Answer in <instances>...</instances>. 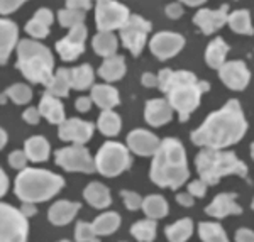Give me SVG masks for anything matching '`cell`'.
<instances>
[{"instance_id": "obj_1", "label": "cell", "mask_w": 254, "mask_h": 242, "mask_svg": "<svg viewBox=\"0 0 254 242\" xmlns=\"http://www.w3.org/2000/svg\"><path fill=\"white\" fill-rule=\"evenodd\" d=\"M246 130L248 122L239 102L229 100L222 109L210 114L207 121L191 132V141L196 146L222 149L239 142L244 137Z\"/></svg>"}, {"instance_id": "obj_2", "label": "cell", "mask_w": 254, "mask_h": 242, "mask_svg": "<svg viewBox=\"0 0 254 242\" xmlns=\"http://www.w3.org/2000/svg\"><path fill=\"white\" fill-rule=\"evenodd\" d=\"M158 87L168 95V102L180 116V121L187 122L191 112L200 105V98L208 92L207 81H198L190 71L161 69L158 76Z\"/></svg>"}, {"instance_id": "obj_3", "label": "cell", "mask_w": 254, "mask_h": 242, "mask_svg": "<svg viewBox=\"0 0 254 242\" xmlns=\"http://www.w3.org/2000/svg\"><path fill=\"white\" fill-rule=\"evenodd\" d=\"M151 180L161 188L178 190L188 180L190 171L187 165V154L178 139L168 137L159 144L151 165Z\"/></svg>"}, {"instance_id": "obj_4", "label": "cell", "mask_w": 254, "mask_h": 242, "mask_svg": "<svg viewBox=\"0 0 254 242\" xmlns=\"http://www.w3.org/2000/svg\"><path fill=\"white\" fill-rule=\"evenodd\" d=\"M64 186V180L46 170L24 168L15 180V195L22 202H46Z\"/></svg>"}, {"instance_id": "obj_5", "label": "cell", "mask_w": 254, "mask_h": 242, "mask_svg": "<svg viewBox=\"0 0 254 242\" xmlns=\"http://www.w3.org/2000/svg\"><path fill=\"white\" fill-rule=\"evenodd\" d=\"M53 60L51 51L41 43L24 39L17 44V68L31 83H41L48 87L53 80Z\"/></svg>"}, {"instance_id": "obj_6", "label": "cell", "mask_w": 254, "mask_h": 242, "mask_svg": "<svg viewBox=\"0 0 254 242\" xmlns=\"http://www.w3.org/2000/svg\"><path fill=\"white\" fill-rule=\"evenodd\" d=\"M196 171L207 184H217L225 175H237L241 178L248 176V166L231 151H219L205 147L195 158Z\"/></svg>"}, {"instance_id": "obj_7", "label": "cell", "mask_w": 254, "mask_h": 242, "mask_svg": "<svg viewBox=\"0 0 254 242\" xmlns=\"http://www.w3.org/2000/svg\"><path fill=\"white\" fill-rule=\"evenodd\" d=\"M130 165H132V158L129 154V149L126 146L112 141L105 142L98 149L95 158V166L98 173L107 176V178L124 173L126 170H129Z\"/></svg>"}, {"instance_id": "obj_8", "label": "cell", "mask_w": 254, "mask_h": 242, "mask_svg": "<svg viewBox=\"0 0 254 242\" xmlns=\"http://www.w3.org/2000/svg\"><path fill=\"white\" fill-rule=\"evenodd\" d=\"M0 217H2V234H0V239L3 242H22L27 239V232H29L27 219L29 217L24 215L22 210L10 207L9 203H2Z\"/></svg>"}, {"instance_id": "obj_9", "label": "cell", "mask_w": 254, "mask_h": 242, "mask_svg": "<svg viewBox=\"0 0 254 242\" xmlns=\"http://www.w3.org/2000/svg\"><path fill=\"white\" fill-rule=\"evenodd\" d=\"M56 165L64 168L66 171H81V173H93L97 170L95 161L92 159L87 147L83 144H73L63 147L55 153Z\"/></svg>"}, {"instance_id": "obj_10", "label": "cell", "mask_w": 254, "mask_h": 242, "mask_svg": "<svg viewBox=\"0 0 254 242\" xmlns=\"http://www.w3.org/2000/svg\"><path fill=\"white\" fill-rule=\"evenodd\" d=\"M129 17V10L122 3L116 2V0H97L95 19L98 31L121 29Z\"/></svg>"}, {"instance_id": "obj_11", "label": "cell", "mask_w": 254, "mask_h": 242, "mask_svg": "<svg viewBox=\"0 0 254 242\" xmlns=\"http://www.w3.org/2000/svg\"><path fill=\"white\" fill-rule=\"evenodd\" d=\"M149 31L151 22H147L141 15H130L129 20L121 27V39L134 56H139L146 44V38Z\"/></svg>"}, {"instance_id": "obj_12", "label": "cell", "mask_w": 254, "mask_h": 242, "mask_svg": "<svg viewBox=\"0 0 254 242\" xmlns=\"http://www.w3.org/2000/svg\"><path fill=\"white\" fill-rule=\"evenodd\" d=\"M85 39H87V27L83 24L71 27L66 38L56 43V51L64 61H73L85 51Z\"/></svg>"}, {"instance_id": "obj_13", "label": "cell", "mask_w": 254, "mask_h": 242, "mask_svg": "<svg viewBox=\"0 0 254 242\" xmlns=\"http://www.w3.org/2000/svg\"><path fill=\"white\" fill-rule=\"evenodd\" d=\"M149 46L153 55L158 60L165 61L173 58L182 51L183 46H185V39H183V36L176 34V32H159L151 39Z\"/></svg>"}, {"instance_id": "obj_14", "label": "cell", "mask_w": 254, "mask_h": 242, "mask_svg": "<svg viewBox=\"0 0 254 242\" xmlns=\"http://www.w3.org/2000/svg\"><path fill=\"white\" fill-rule=\"evenodd\" d=\"M219 76L231 90H244L251 80V73L243 61H229L219 68Z\"/></svg>"}, {"instance_id": "obj_15", "label": "cell", "mask_w": 254, "mask_h": 242, "mask_svg": "<svg viewBox=\"0 0 254 242\" xmlns=\"http://www.w3.org/2000/svg\"><path fill=\"white\" fill-rule=\"evenodd\" d=\"M58 136L61 141H68L73 144H85L93 136V124L80 119H68L60 124Z\"/></svg>"}, {"instance_id": "obj_16", "label": "cell", "mask_w": 254, "mask_h": 242, "mask_svg": "<svg viewBox=\"0 0 254 242\" xmlns=\"http://www.w3.org/2000/svg\"><path fill=\"white\" fill-rule=\"evenodd\" d=\"M229 5H222L219 10H210V9H202L193 15V22L202 29L203 34H212V32L219 31L220 27L227 22L229 15Z\"/></svg>"}, {"instance_id": "obj_17", "label": "cell", "mask_w": 254, "mask_h": 242, "mask_svg": "<svg viewBox=\"0 0 254 242\" xmlns=\"http://www.w3.org/2000/svg\"><path fill=\"white\" fill-rule=\"evenodd\" d=\"M159 139L147 130L136 129L127 136V146L132 153L139 156H154L159 149Z\"/></svg>"}, {"instance_id": "obj_18", "label": "cell", "mask_w": 254, "mask_h": 242, "mask_svg": "<svg viewBox=\"0 0 254 242\" xmlns=\"http://www.w3.org/2000/svg\"><path fill=\"white\" fill-rule=\"evenodd\" d=\"M144 117L146 122L153 127H161L168 124L173 117V107L168 100L158 98V100H149L146 104L144 110Z\"/></svg>"}, {"instance_id": "obj_19", "label": "cell", "mask_w": 254, "mask_h": 242, "mask_svg": "<svg viewBox=\"0 0 254 242\" xmlns=\"http://www.w3.org/2000/svg\"><path fill=\"white\" fill-rule=\"evenodd\" d=\"M205 212L207 215L215 217V219H224L227 215H239L243 213V208L236 203V193H220L212 200Z\"/></svg>"}, {"instance_id": "obj_20", "label": "cell", "mask_w": 254, "mask_h": 242, "mask_svg": "<svg viewBox=\"0 0 254 242\" xmlns=\"http://www.w3.org/2000/svg\"><path fill=\"white\" fill-rule=\"evenodd\" d=\"M80 210V203L76 202H66V200H61L51 205L48 212V219L51 224L55 225H66L75 219V215Z\"/></svg>"}, {"instance_id": "obj_21", "label": "cell", "mask_w": 254, "mask_h": 242, "mask_svg": "<svg viewBox=\"0 0 254 242\" xmlns=\"http://www.w3.org/2000/svg\"><path fill=\"white\" fill-rule=\"evenodd\" d=\"M17 36H19V29L12 20L3 19L0 22V41H2L0 43V55H2V58L0 60H2V64L7 63L12 49L17 44Z\"/></svg>"}, {"instance_id": "obj_22", "label": "cell", "mask_w": 254, "mask_h": 242, "mask_svg": "<svg viewBox=\"0 0 254 242\" xmlns=\"http://www.w3.org/2000/svg\"><path fill=\"white\" fill-rule=\"evenodd\" d=\"M39 110H41V116L46 119L48 122H51V124H63L64 122L63 104L60 102L58 97L51 95L49 92L44 93L43 98H41Z\"/></svg>"}, {"instance_id": "obj_23", "label": "cell", "mask_w": 254, "mask_h": 242, "mask_svg": "<svg viewBox=\"0 0 254 242\" xmlns=\"http://www.w3.org/2000/svg\"><path fill=\"white\" fill-rule=\"evenodd\" d=\"M90 97L102 110H112L121 102L119 92L110 85H95L92 88V95Z\"/></svg>"}, {"instance_id": "obj_24", "label": "cell", "mask_w": 254, "mask_h": 242, "mask_svg": "<svg viewBox=\"0 0 254 242\" xmlns=\"http://www.w3.org/2000/svg\"><path fill=\"white\" fill-rule=\"evenodd\" d=\"M85 200L93 205L95 208H107L110 203H112V196H110V191L105 184L93 182L90 183L83 191Z\"/></svg>"}, {"instance_id": "obj_25", "label": "cell", "mask_w": 254, "mask_h": 242, "mask_svg": "<svg viewBox=\"0 0 254 242\" xmlns=\"http://www.w3.org/2000/svg\"><path fill=\"white\" fill-rule=\"evenodd\" d=\"M98 75L104 78L105 81H116L121 80L126 75V61L124 56H109L102 63V66L98 68Z\"/></svg>"}, {"instance_id": "obj_26", "label": "cell", "mask_w": 254, "mask_h": 242, "mask_svg": "<svg viewBox=\"0 0 254 242\" xmlns=\"http://www.w3.org/2000/svg\"><path fill=\"white\" fill-rule=\"evenodd\" d=\"M48 92L55 97H68L69 88L71 87V69L66 68H60L58 71L55 73L53 80L49 81L48 85Z\"/></svg>"}, {"instance_id": "obj_27", "label": "cell", "mask_w": 254, "mask_h": 242, "mask_svg": "<svg viewBox=\"0 0 254 242\" xmlns=\"http://www.w3.org/2000/svg\"><path fill=\"white\" fill-rule=\"evenodd\" d=\"M49 142L43 136H32L26 141V154L32 163H43L49 158Z\"/></svg>"}, {"instance_id": "obj_28", "label": "cell", "mask_w": 254, "mask_h": 242, "mask_svg": "<svg viewBox=\"0 0 254 242\" xmlns=\"http://www.w3.org/2000/svg\"><path fill=\"white\" fill-rule=\"evenodd\" d=\"M117 38L112 34V31H100L98 34L93 38V51L97 55L104 56V58H109V56H114L117 53Z\"/></svg>"}, {"instance_id": "obj_29", "label": "cell", "mask_w": 254, "mask_h": 242, "mask_svg": "<svg viewBox=\"0 0 254 242\" xmlns=\"http://www.w3.org/2000/svg\"><path fill=\"white\" fill-rule=\"evenodd\" d=\"M227 53H229L227 43H224L222 38L214 39L210 44H208V48H207V51H205L207 64L210 68L219 69L225 63V56H227Z\"/></svg>"}, {"instance_id": "obj_30", "label": "cell", "mask_w": 254, "mask_h": 242, "mask_svg": "<svg viewBox=\"0 0 254 242\" xmlns=\"http://www.w3.org/2000/svg\"><path fill=\"white\" fill-rule=\"evenodd\" d=\"M97 125L102 134L112 137L121 132L122 122H121V117H119L116 112H112V110H104V112L100 114V117H98Z\"/></svg>"}, {"instance_id": "obj_31", "label": "cell", "mask_w": 254, "mask_h": 242, "mask_svg": "<svg viewBox=\"0 0 254 242\" xmlns=\"http://www.w3.org/2000/svg\"><path fill=\"white\" fill-rule=\"evenodd\" d=\"M119 225H121V215L116 212H107L97 217L93 222V229H95L97 236H110L117 231Z\"/></svg>"}, {"instance_id": "obj_32", "label": "cell", "mask_w": 254, "mask_h": 242, "mask_svg": "<svg viewBox=\"0 0 254 242\" xmlns=\"http://www.w3.org/2000/svg\"><path fill=\"white\" fill-rule=\"evenodd\" d=\"M142 210L149 219H163L168 213V203L163 196L151 195L146 200H142Z\"/></svg>"}, {"instance_id": "obj_33", "label": "cell", "mask_w": 254, "mask_h": 242, "mask_svg": "<svg viewBox=\"0 0 254 242\" xmlns=\"http://www.w3.org/2000/svg\"><path fill=\"white\" fill-rule=\"evenodd\" d=\"M193 232V222L190 219H182L176 224L166 227V237L171 242H183L191 237Z\"/></svg>"}, {"instance_id": "obj_34", "label": "cell", "mask_w": 254, "mask_h": 242, "mask_svg": "<svg viewBox=\"0 0 254 242\" xmlns=\"http://www.w3.org/2000/svg\"><path fill=\"white\" fill-rule=\"evenodd\" d=\"M227 22H229V26H231V29L237 32V34H248V36L254 34V29L251 26V15H249L248 10L232 12V14L229 15Z\"/></svg>"}, {"instance_id": "obj_35", "label": "cell", "mask_w": 254, "mask_h": 242, "mask_svg": "<svg viewBox=\"0 0 254 242\" xmlns=\"http://www.w3.org/2000/svg\"><path fill=\"white\" fill-rule=\"evenodd\" d=\"M93 83V69L90 64H81L71 69V87L76 90H87Z\"/></svg>"}, {"instance_id": "obj_36", "label": "cell", "mask_w": 254, "mask_h": 242, "mask_svg": "<svg viewBox=\"0 0 254 242\" xmlns=\"http://www.w3.org/2000/svg\"><path fill=\"white\" fill-rule=\"evenodd\" d=\"M200 239L205 242H225L227 241V234L224 232L222 225L214 222H202L198 225Z\"/></svg>"}, {"instance_id": "obj_37", "label": "cell", "mask_w": 254, "mask_h": 242, "mask_svg": "<svg viewBox=\"0 0 254 242\" xmlns=\"http://www.w3.org/2000/svg\"><path fill=\"white\" fill-rule=\"evenodd\" d=\"M130 234H132V236L141 242L154 241V237H156V222H154V219H147V220H141V222H136L132 227H130Z\"/></svg>"}, {"instance_id": "obj_38", "label": "cell", "mask_w": 254, "mask_h": 242, "mask_svg": "<svg viewBox=\"0 0 254 242\" xmlns=\"http://www.w3.org/2000/svg\"><path fill=\"white\" fill-rule=\"evenodd\" d=\"M7 97H10V100L17 105H24L27 102H31L32 98V92L27 85H22V83H15L12 85L10 88H7Z\"/></svg>"}, {"instance_id": "obj_39", "label": "cell", "mask_w": 254, "mask_h": 242, "mask_svg": "<svg viewBox=\"0 0 254 242\" xmlns=\"http://www.w3.org/2000/svg\"><path fill=\"white\" fill-rule=\"evenodd\" d=\"M60 24L63 27H75L83 24L85 20V10H76V9H66L58 12Z\"/></svg>"}, {"instance_id": "obj_40", "label": "cell", "mask_w": 254, "mask_h": 242, "mask_svg": "<svg viewBox=\"0 0 254 242\" xmlns=\"http://www.w3.org/2000/svg\"><path fill=\"white\" fill-rule=\"evenodd\" d=\"M75 239L80 242H90V241H97L98 236L93 229V224L87 222H78L75 227Z\"/></svg>"}, {"instance_id": "obj_41", "label": "cell", "mask_w": 254, "mask_h": 242, "mask_svg": "<svg viewBox=\"0 0 254 242\" xmlns=\"http://www.w3.org/2000/svg\"><path fill=\"white\" fill-rule=\"evenodd\" d=\"M26 31H27V34L32 36V38L43 39V38H46V36L49 34V26H48V24H44V22H41L39 19L32 17V20L27 22Z\"/></svg>"}, {"instance_id": "obj_42", "label": "cell", "mask_w": 254, "mask_h": 242, "mask_svg": "<svg viewBox=\"0 0 254 242\" xmlns=\"http://www.w3.org/2000/svg\"><path fill=\"white\" fill-rule=\"evenodd\" d=\"M121 195H122V198H124V203H126V207L129 208V210L134 212V210H139V208H142V198L137 193L124 190Z\"/></svg>"}, {"instance_id": "obj_43", "label": "cell", "mask_w": 254, "mask_h": 242, "mask_svg": "<svg viewBox=\"0 0 254 242\" xmlns=\"http://www.w3.org/2000/svg\"><path fill=\"white\" fill-rule=\"evenodd\" d=\"M27 154L26 151H14L10 156H9V165L15 170H24L27 165Z\"/></svg>"}, {"instance_id": "obj_44", "label": "cell", "mask_w": 254, "mask_h": 242, "mask_svg": "<svg viewBox=\"0 0 254 242\" xmlns=\"http://www.w3.org/2000/svg\"><path fill=\"white\" fill-rule=\"evenodd\" d=\"M188 191H190L193 196H198V198H203L207 193V182H203L202 178L200 180H195L188 184Z\"/></svg>"}, {"instance_id": "obj_45", "label": "cell", "mask_w": 254, "mask_h": 242, "mask_svg": "<svg viewBox=\"0 0 254 242\" xmlns=\"http://www.w3.org/2000/svg\"><path fill=\"white\" fill-rule=\"evenodd\" d=\"M24 2H27V0H2L0 2V10H2L3 15L10 14V12L17 10Z\"/></svg>"}, {"instance_id": "obj_46", "label": "cell", "mask_w": 254, "mask_h": 242, "mask_svg": "<svg viewBox=\"0 0 254 242\" xmlns=\"http://www.w3.org/2000/svg\"><path fill=\"white\" fill-rule=\"evenodd\" d=\"M22 119L27 122V124H31V125L39 124V119H41V110H39V109H36V107H31V109H27L26 112L22 114Z\"/></svg>"}, {"instance_id": "obj_47", "label": "cell", "mask_w": 254, "mask_h": 242, "mask_svg": "<svg viewBox=\"0 0 254 242\" xmlns=\"http://www.w3.org/2000/svg\"><path fill=\"white\" fill-rule=\"evenodd\" d=\"M68 9H76V10H88L92 7L90 0H66Z\"/></svg>"}, {"instance_id": "obj_48", "label": "cell", "mask_w": 254, "mask_h": 242, "mask_svg": "<svg viewBox=\"0 0 254 242\" xmlns=\"http://www.w3.org/2000/svg\"><path fill=\"white\" fill-rule=\"evenodd\" d=\"M166 15L170 19H180L183 15V7L180 3H170L166 7Z\"/></svg>"}, {"instance_id": "obj_49", "label": "cell", "mask_w": 254, "mask_h": 242, "mask_svg": "<svg viewBox=\"0 0 254 242\" xmlns=\"http://www.w3.org/2000/svg\"><path fill=\"white\" fill-rule=\"evenodd\" d=\"M176 202L182 205V207H193V195H191L190 191L178 193L176 195Z\"/></svg>"}, {"instance_id": "obj_50", "label": "cell", "mask_w": 254, "mask_h": 242, "mask_svg": "<svg viewBox=\"0 0 254 242\" xmlns=\"http://www.w3.org/2000/svg\"><path fill=\"white\" fill-rule=\"evenodd\" d=\"M236 241L239 242H254V232L249 229H239L236 234Z\"/></svg>"}, {"instance_id": "obj_51", "label": "cell", "mask_w": 254, "mask_h": 242, "mask_svg": "<svg viewBox=\"0 0 254 242\" xmlns=\"http://www.w3.org/2000/svg\"><path fill=\"white\" fill-rule=\"evenodd\" d=\"M92 98L90 97H80L78 100L75 102V107H76V110H80V112H88L90 110V107H92Z\"/></svg>"}, {"instance_id": "obj_52", "label": "cell", "mask_w": 254, "mask_h": 242, "mask_svg": "<svg viewBox=\"0 0 254 242\" xmlns=\"http://www.w3.org/2000/svg\"><path fill=\"white\" fill-rule=\"evenodd\" d=\"M141 81H142V85L147 88H151V87H158V76H154L153 73H144L141 78Z\"/></svg>"}, {"instance_id": "obj_53", "label": "cell", "mask_w": 254, "mask_h": 242, "mask_svg": "<svg viewBox=\"0 0 254 242\" xmlns=\"http://www.w3.org/2000/svg\"><path fill=\"white\" fill-rule=\"evenodd\" d=\"M20 210L24 212V215L32 217V215H36L38 208H36V205L32 203V202H22V207H20Z\"/></svg>"}, {"instance_id": "obj_54", "label": "cell", "mask_w": 254, "mask_h": 242, "mask_svg": "<svg viewBox=\"0 0 254 242\" xmlns=\"http://www.w3.org/2000/svg\"><path fill=\"white\" fill-rule=\"evenodd\" d=\"M0 176H2V191H0V193L5 195L7 193V186H9V178H7V175L3 173V171H2V175H0Z\"/></svg>"}, {"instance_id": "obj_55", "label": "cell", "mask_w": 254, "mask_h": 242, "mask_svg": "<svg viewBox=\"0 0 254 242\" xmlns=\"http://www.w3.org/2000/svg\"><path fill=\"white\" fill-rule=\"evenodd\" d=\"M180 2L187 3V5H190V7H196V5H202V3H205L207 0H180Z\"/></svg>"}, {"instance_id": "obj_56", "label": "cell", "mask_w": 254, "mask_h": 242, "mask_svg": "<svg viewBox=\"0 0 254 242\" xmlns=\"http://www.w3.org/2000/svg\"><path fill=\"white\" fill-rule=\"evenodd\" d=\"M5 142H7V134L5 130H2V146H5Z\"/></svg>"}, {"instance_id": "obj_57", "label": "cell", "mask_w": 254, "mask_h": 242, "mask_svg": "<svg viewBox=\"0 0 254 242\" xmlns=\"http://www.w3.org/2000/svg\"><path fill=\"white\" fill-rule=\"evenodd\" d=\"M251 156H253V159H254V144H251Z\"/></svg>"}, {"instance_id": "obj_58", "label": "cell", "mask_w": 254, "mask_h": 242, "mask_svg": "<svg viewBox=\"0 0 254 242\" xmlns=\"http://www.w3.org/2000/svg\"><path fill=\"white\" fill-rule=\"evenodd\" d=\"M251 208H253V210H254V198H253V203H251Z\"/></svg>"}]
</instances>
